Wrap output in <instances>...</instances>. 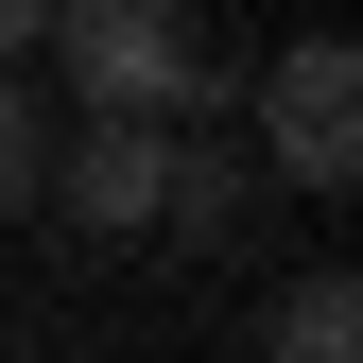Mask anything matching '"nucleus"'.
Wrapping results in <instances>:
<instances>
[{"instance_id":"nucleus-4","label":"nucleus","mask_w":363,"mask_h":363,"mask_svg":"<svg viewBox=\"0 0 363 363\" xmlns=\"http://www.w3.org/2000/svg\"><path fill=\"white\" fill-rule=\"evenodd\" d=\"M259 363H363V277H346V259H311V277L277 294V329H259Z\"/></svg>"},{"instance_id":"nucleus-6","label":"nucleus","mask_w":363,"mask_h":363,"mask_svg":"<svg viewBox=\"0 0 363 363\" xmlns=\"http://www.w3.org/2000/svg\"><path fill=\"white\" fill-rule=\"evenodd\" d=\"M35 18H52V0H0V69H18V52H35Z\"/></svg>"},{"instance_id":"nucleus-5","label":"nucleus","mask_w":363,"mask_h":363,"mask_svg":"<svg viewBox=\"0 0 363 363\" xmlns=\"http://www.w3.org/2000/svg\"><path fill=\"white\" fill-rule=\"evenodd\" d=\"M35 191H52V121H35V86L0 69V225H18Z\"/></svg>"},{"instance_id":"nucleus-3","label":"nucleus","mask_w":363,"mask_h":363,"mask_svg":"<svg viewBox=\"0 0 363 363\" xmlns=\"http://www.w3.org/2000/svg\"><path fill=\"white\" fill-rule=\"evenodd\" d=\"M156 191H173V121L86 104V139L52 156V191H35V208H69V225H104V242H139V225H156Z\"/></svg>"},{"instance_id":"nucleus-2","label":"nucleus","mask_w":363,"mask_h":363,"mask_svg":"<svg viewBox=\"0 0 363 363\" xmlns=\"http://www.w3.org/2000/svg\"><path fill=\"white\" fill-rule=\"evenodd\" d=\"M259 156H277V191H363V52L346 35H294L259 69Z\"/></svg>"},{"instance_id":"nucleus-1","label":"nucleus","mask_w":363,"mask_h":363,"mask_svg":"<svg viewBox=\"0 0 363 363\" xmlns=\"http://www.w3.org/2000/svg\"><path fill=\"white\" fill-rule=\"evenodd\" d=\"M35 52H69V86H86V104H121V121H191V104H225V52L191 35V0H52Z\"/></svg>"}]
</instances>
